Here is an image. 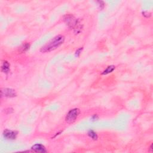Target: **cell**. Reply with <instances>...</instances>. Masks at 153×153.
<instances>
[{
    "label": "cell",
    "instance_id": "6da1fadb",
    "mask_svg": "<svg viewBox=\"0 0 153 153\" xmlns=\"http://www.w3.org/2000/svg\"><path fill=\"white\" fill-rule=\"evenodd\" d=\"M65 41V37L63 35H58L49 42L47 44L43 46L40 50L42 53L50 52L57 49L58 47L61 46Z\"/></svg>",
    "mask_w": 153,
    "mask_h": 153
},
{
    "label": "cell",
    "instance_id": "7a4b0ae2",
    "mask_svg": "<svg viewBox=\"0 0 153 153\" xmlns=\"http://www.w3.org/2000/svg\"><path fill=\"white\" fill-rule=\"evenodd\" d=\"M80 111L78 108H74L70 110L66 116V121L68 123H72L78 118Z\"/></svg>",
    "mask_w": 153,
    "mask_h": 153
},
{
    "label": "cell",
    "instance_id": "3957f363",
    "mask_svg": "<svg viewBox=\"0 0 153 153\" xmlns=\"http://www.w3.org/2000/svg\"><path fill=\"white\" fill-rule=\"evenodd\" d=\"M1 96L8 98H14L17 96V94L14 90L9 88H4L1 89Z\"/></svg>",
    "mask_w": 153,
    "mask_h": 153
},
{
    "label": "cell",
    "instance_id": "277c9868",
    "mask_svg": "<svg viewBox=\"0 0 153 153\" xmlns=\"http://www.w3.org/2000/svg\"><path fill=\"white\" fill-rule=\"evenodd\" d=\"M65 21L69 27L71 28H74L77 24V20L74 18V16L71 15H66L65 18Z\"/></svg>",
    "mask_w": 153,
    "mask_h": 153
},
{
    "label": "cell",
    "instance_id": "5b68a950",
    "mask_svg": "<svg viewBox=\"0 0 153 153\" xmlns=\"http://www.w3.org/2000/svg\"><path fill=\"white\" fill-rule=\"evenodd\" d=\"M3 135L4 138H5L6 139L14 140L16 139L17 135H18V132L16 131H11V130L6 129L4 131Z\"/></svg>",
    "mask_w": 153,
    "mask_h": 153
},
{
    "label": "cell",
    "instance_id": "8992f818",
    "mask_svg": "<svg viewBox=\"0 0 153 153\" xmlns=\"http://www.w3.org/2000/svg\"><path fill=\"white\" fill-rule=\"evenodd\" d=\"M31 150H32L33 151L37 152H47V150H46L45 146L41 145V144H35L33 146H32L31 148Z\"/></svg>",
    "mask_w": 153,
    "mask_h": 153
},
{
    "label": "cell",
    "instance_id": "52a82bcc",
    "mask_svg": "<svg viewBox=\"0 0 153 153\" xmlns=\"http://www.w3.org/2000/svg\"><path fill=\"white\" fill-rule=\"evenodd\" d=\"M10 71V64L7 61H4L1 65V71L4 73H8Z\"/></svg>",
    "mask_w": 153,
    "mask_h": 153
},
{
    "label": "cell",
    "instance_id": "ba28073f",
    "mask_svg": "<svg viewBox=\"0 0 153 153\" xmlns=\"http://www.w3.org/2000/svg\"><path fill=\"white\" fill-rule=\"evenodd\" d=\"M115 69H116V66L114 65H110L108 66L107 68H106L105 70L103 72H102V75H107L110 73L112 72L113 71H114Z\"/></svg>",
    "mask_w": 153,
    "mask_h": 153
},
{
    "label": "cell",
    "instance_id": "9c48e42d",
    "mask_svg": "<svg viewBox=\"0 0 153 153\" xmlns=\"http://www.w3.org/2000/svg\"><path fill=\"white\" fill-rule=\"evenodd\" d=\"M88 135H89V137L90 138H91L93 140H97L98 139V135L97 134H96V132H95L93 131H92V130H90V131L88 132Z\"/></svg>",
    "mask_w": 153,
    "mask_h": 153
},
{
    "label": "cell",
    "instance_id": "30bf717a",
    "mask_svg": "<svg viewBox=\"0 0 153 153\" xmlns=\"http://www.w3.org/2000/svg\"><path fill=\"white\" fill-rule=\"evenodd\" d=\"M29 47H30V44H29L25 43V44L23 45L22 47H20V52H22V53H24V52L27 51V50L29 49Z\"/></svg>",
    "mask_w": 153,
    "mask_h": 153
},
{
    "label": "cell",
    "instance_id": "8fae6325",
    "mask_svg": "<svg viewBox=\"0 0 153 153\" xmlns=\"http://www.w3.org/2000/svg\"><path fill=\"white\" fill-rule=\"evenodd\" d=\"M82 50H83V47H81V48H80L79 49L77 50L76 53H75V54H76L77 56H78L80 54L81 51H82Z\"/></svg>",
    "mask_w": 153,
    "mask_h": 153
},
{
    "label": "cell",
    "instance_id": "7c38bea8",
    "mask_svg": "<svg viewBox=\"0 0 153 153\" xmlns=\"http://www.w3.org/2000/svg\"><path fill=\"white\" fill-rule=\"evenodd\" d=\"M92 119H94V120H97L98 119V117L97 115H96V114L94 115V116L92 117Z\"/></svg>",
    "mask_w": 153,
    "mask_h": 153
},
{
    "label": "cell",
    "instance_id": "4fadbf2b",
    "mask_svg": "<svg viewBox=\"0 0 153 153\" xmlns=\"http://www.w3.org/2000/svg\"><path fill=\"white\" fill-rule=\"evenodd\" d=\"M150 151H151V152L152 151V144L150 146Z\"/></svg>",
    "mask_w": 153,
    "mask_h": 153
}]
</instances>
